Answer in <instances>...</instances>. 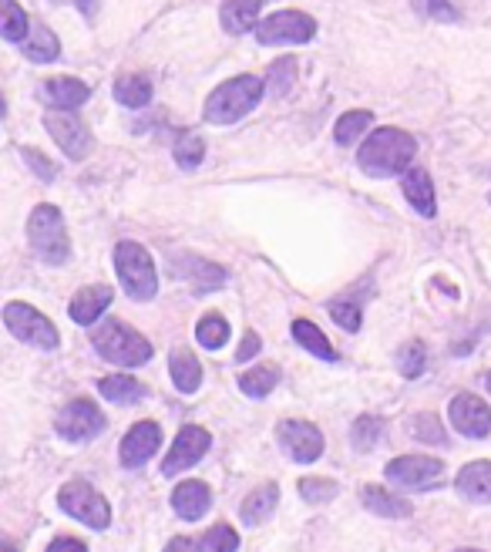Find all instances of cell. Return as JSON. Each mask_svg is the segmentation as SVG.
<instances>
[{"label": "cell", "instance_id": "cell-20", "mask_svg": "<svg viewBox=\"0 0 491 552\" xmlns=\"http://www.w3.org/2000/svg\"><path fill=\"white\" fill-rule=\"evenodd\" d=\"M276 502H280L276 482H266V485H259V489H253L243 499V505H239V519H243V526H249V529L263 526V522L276 512Z\"/></svg>", "mask_w": 491, "mask_h": 552}, {"label": "cell", "instance_id": "cell-10", "mask_svg": "<svg viewBox=\"0 0 491 552\" xmlns=\"http://www.w3.org/2000/svg\"><path fill=\"white\" fill-rule=\"evenodd\" d=\"M58 435L64 441H74V445H85V441L98 438L105 431V414L98 411L95 401L88 398H74L71 404H64L58 421H54Z\"/></svg>", "mask_w": 491, "mask_h": 552}, {"label": "cell", "instance_id": "cell-48", "mask_svg": "<svg viewBox=\"0 0 491 552\" xmlns=\"http://www.w3.org/2000/svg\"><path fill=\"white\" fill-rule=\"evenodd\" d=\"M485 388H488V394H491V371H488V377H485Z\"/></svg>", "mask_w": 491, "mask_h": 552}, {"label": "cell", "instance_id": "cell-26", "mask_svg": "<svg viewBox=\"0 0 491 552\" xmlns=\"http://www.w3.org/2000/svg\"><path fill=\"white\" fill-rule=\"evenodd\" d=\"M169 371H172V381L175 388L182 394H196L199 384H202V364L196 361L192 351H175L172 361H169Z\"/></svg>", "mask_w": 491, "mask_h": 552}, {"label": "cell", "instance_id": "cell-44", "mask_svg": "<svg viewBox=\"0 0 491 552\" xmlns=\"http://www.w3.org/2000/svg\"><path fill=\"white\" fill-rule=\"evenodd\" d=\"M259 347H263V340H259V334H253V330H249V334L243 337V344H239V351H236V361L239 364L253 361V357L259 354Z\"/></svg>", "mask_w": 491, "mask_h": 552}, {"label": "cell", "instance_id": "cell-21", "mask_svg": "<svg viewBox=\"0 0 491 552\" xmlns=\"http://www.w3.org/2000/svg\"><path fill=\"white\" fill-rule=\"evenodd\" d=\"M404 199L414 206V213L434 219L438 213V196H434V182L424 169H407L404 172Z\"/></svg>", "mask_w": 491, "mask_h": 552}, {"label": "cell", "instance_id": "cell-13", "mask_svg": "<svg viewBox=\"0 0 491 552\" xmlns=\"http://www.w3.org/2000/svg\"><path fill=\"white\" fill-rule=\"evenodd\" d=\"M448 418L458 435H465V438L478 441V438H488V431H491V408L478 398V394L461 391L458 398H451Z\"/></svg>", "mask_w": 491, "mask_h": 552}, {"label": "cell", "instance_id": "cell-49", "mask_svg": "<svg viewBox=\"0 0 491 552\" xmlns=\"http://www.w3.org/2000/svg\"><path fill=\"white\" fill-rule=\"evenodd\" d=\"M4 552H17V549L11 546V542H7V546H4Z\"/></svg>", "mask_w": 491, "mask_h": 552}, {"label": "cell", "instance_id": "cell-37", "mask_svg": "<svg viewBox=\"0 0 491 552\" xmlns=\"http://www.w3.org/2000/svg\"><path fill=\"white\" fill-rule=\"evenodd\" d=\"M296 81V58H280L270 68V95L283 98Z\"/></svg>", "mask_w": 491, "mask_h": 552}, {"label": "cell", "instance_id": "cell-47", "mask_svg": "<svg viewBox=\"0 0 491 552\" xmlns=\"http://www.w3.org/2000/svg\"><path fill=\"white\" fill-rule=\"evenodd\" d=\"M78 7H81V14H85V17L98 14V0H78Z\"/></svg>", "mask_w": 491, "mask_h": 552}, {"label": "cell", "instance_id": "cell-25", "mask_svg": "<svg viewBox=\"0 0 491 552\" xmlns=\"http://www.w3.org/2000/svg\"><path fill=\"white\" fill-rule=\"evenodd\" d=\"M360 499H364L367 512L384 515V519H407V515L414 512L404 499H397V495H391L387 489H381V485H364Z\"/></svg>", "mask_w": 491, "mask_h": 552}, {"label": "cell", "instance_id": "cell-17", "mask_svg": "<svg viewBox=\"0 0 491 552\" xmlns=\"http://www.w3.org/2000/svg\"><path fill=\"white\" fill-rule=\"evenodd\" d=\"M212 505V492L206 482H199V478H189V482H179L172 492V509L179 519L185 522H199L202 515L209 512Z\"/></svg>", "mask_w": 491, "mask_h": 552}, {"label": "cell", "instance_id": "cell-22", "mask_svg": "<svg viewBox=\"0 0 491 552\" xmlns=\"http://www.w3.org/2000/svg\"><path fill=\"white\" fill-rule=\"evenodd\" d=\"M259 7L263 0H222L219 21L229 34H249L259 27Z\"/></svg>", "mask_w": 491, "mask_h": 552}, {"label": "cell", "instance_id": "cell-46", "mask_svg": "<svg viewBox=\"0 0 491 552\" xmlns=\"http://www.w3.org/2000/svg\"><path fill=\"white\" fill-rule=\"evenodd\" d=\"M48 552H88L85 542H78V539H54Z\"/></svg>", "mask_w": 491, "mask_h": 552}, {"label": "cell", "instance_id": "cell-19", "mask_svg": "<svg viewBox=\"0 0 491 552\" xmlns=\"http://www.w3.org/2000/svg\"><path fill=\"white\" fill-rule=\"evenodd\" d=\"M111 287H81L78 293L71 297V307H68V314L74 324H81V327H88V324H95V320L105 314V310L111 307Z\"/></svg>", "mask_w": 491, "mask_h": 552}, {"label": "cell", "instance_id": "cell-9", "mask_svg": "<svg viewBox=\"0 0 491 552\" xmlns=\"http://www.w3.org/2000/svg\"><path fill=\"white\" fill-rule=\"evenodd\" d=\"M317 34V21L303 11H276L256 27L259 44H307Z\"/></svg>", "mask_w": 491, "mask_h": 552}, {"label": "cell", "instance_id": "cell-12", "mask_svg": "<svg viewBox=\"0 0 491 552\" xmlns=\"http://www.w3.org/2000/svg\"><path fill=\"white\" fill-rule=\"evenodd\" d=\"M276 438H280V445L286 448V455L300 465H313L323 455V448H327L323 445L320 428L310 425V421H283V425L276 428Z\"/></svg>", "mask_w": 491, "mask_h": 552}, {"label": "cell", "instance_id": "cell-33", "mask_svg": "<svg viewBox=\"0 0 491 552\" xmlns=\"http://www.w3.org/2000/svg\"><path fill=\"white\" fill-rule=\"evenodd\" d=\"M0 11H4V17H0V34H4V41H11V44L27 41V14L17 7V0H0Z\"/></svg>", "mask_w": 491, "mask_h": 552}, {"label": "cell", "instance_id": "cell-41", "mask_svg": "<svg viewBox=\"0 0 491 552\" xmlns=\"http://www.w3.org/2000/svg\"><path fill=\"white\" fill-rule=\"evenodd\" d=\"M330 317L337 320V324L344 327L347 334H357L360 324H364V317H360V307H357V303H350V300H333L330 303Z\"/></svg>", "mask_w": 491, "mask_h": 552}, {"label": "cell", "instance_id": "cell-35", "mask_svg": "<svg viewBox=\"0 0 491 552\" xmlns=\"http://www.w3.org/2000/svg\"><path fill=\"white\" fill-rule=\"evenodd\" d=\"M381 438H384V421L374 418V414H360L354 428H350V441H354L357 452H370Z\"/></svg>", "mask_w": 491, "mask_h": 552}, {"label": "cell", "instance_id": "cell-2", "mask_svg": "<svg viewBox=\"0 0 491 552\" xmlns=\"http://www.w3.org/2000/svg\"><path fill=\"white\" fill-rule=\"evenodd\" d=\"M263 78L256 75H239V78H229L212 91L206 98V108H202V118L209 125H236L239 118H246L253 108L263 101Z\"/></svg>", "mask_w": 491, "mask_h": 552}, {"label": "cell", "instance_id": "cell-7", "mask_svg": "<svg viewBox=\"0 0 491 552\" xmlns=\"http://www.w3.org/2000/svg\"><path fill=\"white\" fill-rule=\"evenodd\" d=\"M4 324L17 340L37 347V351H54L58 347V330H54V324L44 314H37L34 307H27V303H17V300L7 303Z\"/></svg>", "mask_w": 491, "mask_h": 552}, {"label": "cell", "instance_id": "cell-23", "mask_svg": "<svg viewBox=\"0 0 491 552\" xmlns=\"http://www.w3.org/2000/svg\"><path fill=\"white\" fill-rule=\"evenodd\" d=\"M455 489L468 502H491V462H468L458 472Z\"/></svg>", "mask_w": 491, "mask_h": 552}, {"label": "cell", "instance_id": "cell-3", "mask_svg": "<svg viewBox=\"0 0 491 552\" xmlns=\"http://www.w3.org/2000/svg\"><path fill=\"white\" fill-rule=\"evenodd\" d=\"M27 239H31L34 253L41 256L44 263H68L71 256V239H68V226H64V216L58 206L51 202H41L34 206L31 219H27Z\"/></svg>", "mask_w": 491, "mask_h": 552}, {"label": "cell", "instance_id": "cell-4", "mask_svg": "<svg viewBox=\"0 0 491 552\" xmlns=\"http://www.w3.org/2000/svg\"><path fill=\"white\" fill-rule=\"evenodd\" d=\"M115 270L118 280H122L125 293L138 303L152 300L159 293V273H155V260L148 256L142 243H132V239H122L115 246Z\"/></svg>", "mask_w": 491, "mask_h": 552}, {"label": "cell", "instance_id": "cell-45", "mask_svg": "<svg viewBox=\"0 0 491 552\" xmlns=\"http://www.w3.org/2000/svg\"><path fill=\"white\" fill-rule=\"evenodd\" d=\"M202 546H199V542L196 539H189V536H175L172 542H169V546H165L162 552H199Z\"/></svg>", "mask_w": 491, "mask_h": 552}, {"label": "cell", "instance_id": "cell-39", "mask_svg": "<svg viewBox=\"0 0 491 552\" xmlns=\"http://www.w3.org/2000/svg\"><path fill=\"white\" fill-rule=\"evenodd\" d=\"M337 482H330V478H303L300 482V495H303V502H310V505H320V502H330V499H337Z\"/></svg>", "mask_w": 491, "mask_h": 552}, {"label": "cell", "instance_id": "cell-43", "mask_svg": "<svg viewBox=\"0 0 491 552\" xmlns=\"http://www.w3.org/2000/svg\"><path fill=\"white\" fill-rule=\"evenodd\" d=\"M24 162L37 172V179H41V182H54V179H58V165L44 159V155L37 152V149H24Z\"/></svg>", "mask_w": 491, "mask_h": 552}, {"label": "cell", "instance_id": "cell-50", "mask_svg": "<svg viewBox=\"0 0 491 552\" xmlns=\"http://www.w3.org/2000/svg\"><path fill=\"white\" fill-rule=\"evenodd\" d=\"M458 552H478V549H458Z\"/></svg>", "mask_w": 491, "mask_h": 552}, {"label": "cell", "instance_id": "cell-11", "mask_svg": "<svg viewBox=\"0 0 491 552\" xmlns=\"http://www.w3.org/2000/svg\"><path fill=\"white\" fill-rule=\"evenodd\" d=\"M212 448V435L206 428L199 425H185L179 435H175L169 455L162 462V475H179V472H189L192 465H199L206 452Z\"/></svg>", "mask_w": 491, "mask_h": 552}, {"label": "cell", "instance_id": "cell-15", "mask_svg": "<svg viewBox=\"0 0 491 552\" xmlns=\"http://www.w3.org/2000/svg\"><path fill=\"white\" fill-rule=\"evenodd\" d=\"M44 125H48V135L54 138V145L68 155V159H85L91 152V132L88 125H81L78 118L68 112H51L44 115Z\"/></svg>", "mask_w": 491, "mask_h": 552}, {"label": "cell", "instance_id": "cell-1", "mask_svg": "<svg viewBox=\"0 0 491 552\" xmlns=\"http://www.w3.org/2000/svg\"><path fill=\"white\" fill-rule=\"evenodd\" d=\"M418 155V142L404 128H377L374 135H367V142L360 145L357 165L374 179H391L404 176L407 165Z\"/></svg>", "mask_w": 491, "mask_h": 552}, {"label": "cell", "instance_id": "cell-18", "mask_svg": "<svg viewBox=\"0 0 491 552\" xmlns=\"http://www.w3.org/2000/svg\"><path fill=\"white\" fill-rule=\"evenodd\" d=\"M41 95L48 105H54V112H74L91 98V88L78 78H48L41 85Z\"/></svg>", "mask_w": 491, "mask_h": 552}, {"label": "cell", "instance_id": "cell-29", "mask_svg": "<svg viewBox=\"0 0 491 552\" xmlns=\"http://www.w3.org/2000/svg\"><path fill=\"white\" fill-rule=\"evenodd\" d=\"M172 155L182 172H192V169H199L202 159H206V142H202L199 132H179V138H175V145H172Z\"/></svg>", "mask_w": 491, "mask_h": 552}, {"label": "cell", "instance_id": "cell-24", "mask_svg": "<svg viewBox=\"0 0 491 552\" xmlns=\"http://www.w3.org/2000/svg\"><path fill=\"white\" fill-rule=\"evenodd\" d=\"M98 391H101V398L111 401V404H135V401H142L145 394H148L145 384L135 381V377H128V374H108V377H101Z\"/></svg>", "mask_w": 491, "mask_h": 552}, {"label": "cell", "instance_id": "cell-28", "mask_svg": "<svg viewBox=\"0 0 491 552\" xmlns=\"http://www.w3.org/2000/svg\"><path fill=\"white\" fill-rule=\"evenodd\" d=\"M115 98L125 108H145L152 101V78L148 75H122L115 81Z\"/></svg>", "mask_w": 491, "mask_h": 552}, {"label": "cell", "instance_id": "cell-27", "mask_svg": "<svg viewBox=\"0 0 491 552\" xmlns=\"http://www.w3.org/2000/svg\"><path fill=\"white\" fill-rule=\"evenodd\" d=\"M293 340L300 347H307L313 357H320V361H337V351H333V344L327 340V334L313 324V320H293Z\"/></svg>", "mask_w": 491, "mask_h": 552}, {"label": "cell", "instance_id": "cell-14", "mask_svg": "<svg viewBox=\"0 0 491 552\" xmlns=\"http://www.w3.org/2000/svg\"><path fill=\"white\" fill-rule=\"evenodd\" d=\"M162 448V425L159 421H138L135 428H128V435L122 438L118 458L125 468H142L145 462H152Z\"/></svg>", "mask_w": 491, "mask_h": 552}, {"label": "cell", "instance_id": "cell-34", "mask_svg": "<svg viewBox=\"0 0 491 552\" xmlns=\"http://www.w3.org/2000/svg\"><path fill=\"white\" fill-rule=\"evenodd\" d=\"M24 54L31 61H37V64H48V61H54L61 54V44H58V38L48 31V27H34V34L27 38V44H24Z\"/></svg>", "mask_w": 491, "mask_h": 552}, {"label": "cell", "instance_id": "cell-31", "mask_svg": "<svg viewBox=\"0 0 491 552\" xmlns=\"http://www.w3.org/2000/svg\"><path fill=\"white\" fill-rule=\"evenodd\" d=\"M370 122H374V115L364 112V108H357V112H347V115H340V122L333 125V138H337V145H354L360 135L367 132Z\"/></svg>", "mask_w": 491, "mask_h": 552}, {"label": "cell", "instance_id": "cell-32", "mask_svg": "<svg viewBox=\"0 0 491 552\" xmlns=\"http://www.w3.org/2000/svg\"><path fill=\"white\" fill-rule=\"evenodd\" d=\"M196 340L206 351H219V347H226V340H229V320L226 317H219V314H206L199 320V327H196Z\"/></svg>", "mask_w": 491, "mask_h": 552}, {"label": "cell", "instance_id": "cell-6", "mask_svg": "<svg viewBox=\"0 0 491 552\" xmlns=\"http://www.w3.org/2000/svg\"><path fill=\"white\" fill-rule=\"evenodd\" d=\"M58 505L71 515V519L85 522L88 529L101 532V529H108V522H111V509H108L105 495H101L91 482H85V478H71L68 485H61Z\"/></svg>", "mask_w": 491, "mask_h": 552}, {"label": "cell", "instance_id": "cell-8", "mask_svg": "<svg viewBox=\"0 0 491 552\" xmlns=\"http://www.w3.org/2000/svg\"><path fill=\"white\" fill-rule=\"evenodd\" d=\"M384 475H387V482L397 485V489L424 492V489H431V485H441L444 462L431 455H401V458H394V462H387Z\"/></svg>", "mask_w": 491, "mask_h": 552}, {"label": "cell", "instance_id": "cell-16", "mask_svg": "<svg viewBox=\"0 0 491 552\" xmlns=\"http://www.w3.org/2000/svg\"><path fill=\"white\" fill-rule=\"evenodd\" d=\"M172 270L175 276L192 283V290L199 293H209V290H219L226 283V270L209 260H199V256H175L172 260Z\"/></svg>", "mask_w": 491, "mask_h": 552}, {"label": "cell", "instance_id": "cell-42", "mask_svg": "<svg viewBox=\"0 0 491 552\" xmlns=\"http://www.w3.org/2000/svg\"><path fill=\"white\" fill-rule=\"evenodd\" d=\"M414 11L421 17H434V21H458V11L451 0H414Z\"/></svg>", "mask_w": 491, "mask_h": 552}, {"label": "cell", "instance_id": "cell-30", "mask_svg": "<svg viewBox=\"0 0 491 552\" xmlns=\"http://www.w3.org/2000/svg\"><path fill=\"white\" fill-rule=\"evenodd\" d=\"M276 384H280V367L276 364L253 367V371H246L239 377V388H243V394H249V398H266Z\"/></svg>", "mask_w": 491, "mask_h": 552}, {"label": "cell", "instance_id": "cell-40", "mask_svg": "<svg viewBox=\"0 0 491 552\" xmlns=\"http://www.w3.org/2000/svg\"><path fill=\"white\" fill-rule=\"evenodd\" d=\"M236 549H239V536H236V529L226 526V522L209 529L206 539H202V552H236Z\"/></svg>", "mask_w": 491, "mask_h": 552}, {"label": "cell", "instance_id": "cell-36", "mask_svg": "<svg viewBox=\"0 0 491 552\" xmlns=\"http://www.w3.org/2000/svg\"><path fill=\"white\" fill-rule=\"evenodd\" d=\"M424 367H428V347L421 340H407L401 351H397V371L404 377H421Z\"/></svg>", "mask_w": 491, "mask_h": 552}, {"label": "cell", "instance_id": "cell-38", "mask_svg": "<svg viewBox=\"0 0 491 552\" xmlns=\"http://www.w3.org/2000/svg\"><path fill=\"white\" fill-rule=\"evenodd\" d=\"M411 431H414V438L424 441V445H444V438H448L441 428V421L428 411H421L418 418L411 421Z\"/></svg>", "mask_w": 491, "mask_h": 552}, {"label": "cell", "instance_id": "cell-5", "mask_svg": "<svg viewBox=\"0 0 491 552\" xmlns=\"http://www.w3.org/2000/svg\"><path fill=\"white\" fill-rule=\"evenodd\" d=\"M91 344H95V351L108 364H118V367H142L145 361H152V344L142 334H135L128 324H122V320H105L95 330Z\"/></svg>", "mask_w": 491, "mask_h": 552}]
</instances>
